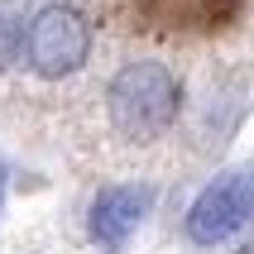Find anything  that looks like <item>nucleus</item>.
Returning a JSON list of instances; mask_svg holds the SVG:
<instances>
[{"label":"nucleus","mask_w":254,"mask_h":254,"mask_svg":"<svg viewBox=\"0 0 254 254\" xmlns=\"http://www.w3.org/2000/svg\"><path fill=\"white\" fill-rule=\"evenodd\" d=\"M183 106V86L163 63H125L106 86V115L111 129L129 144H154L168 134Z\"/></svg>","instance_id":"1"},{"label":"nucleus","mask_w":254,"mask_h":254,"mask_svg":"<svg viewBox=\"0 0 254 254\" xmlns=\"http://www.w3.org/2000/svg\"><path fill=\"white\" fill-rule=\"evenodd\" d=\"M19 48H24L34 77L63 82V77L86 67V58H91V24L72 5H43L29 19V29L19 34Z\"/></svg>","instance_id":"2"},{"label":"nucleus","mask_w":254,"mask_h":254,"mask_svg":"<svg viewBox=\"0 0 254 254\" xmlns=\"http://www.w3.org/2000/svg\"><path fill=\"white\" fill-rule=\"evenodd\" d=\"M254 221V158L250 163H235V168L216 173L211 183L197 192V201L187 206V240L211 250V245L240 235Z\"/></svg>","instance_id":"3"},{"label":"nucleus","mask_w":254,"mask_h":254,"mask_svg":"<svg viewBox=\"0 0 254 254\" xmlns=\"http://www.w3.org/2000/svg\"><path fill=\"white\" fill-rule=\"evenodd\" d=\"M158 201L154 183H106L91 197V211H86V230L91 240L101 245V254H120L129 245V235L149 221Z\"/></svg>","instance_id":"4"},{"label":"nucleus","mask_w":254,"mask_h":254,"mask_svg":"<svg viewBox=\"0 0 254 254\" xmlns=\"http://www.w3.org/2000/svg\"><path fill=\"white\" fill-rule=\"evenodd\" d=\"M19 34H24V24H19V19L10 14V5L0 0V72L19 58Z\"/></svg>","instance_id":"5"},{"label":"nucleus","mask_w":254,"mask_h":254,"mask_svg":"<svg viewBox=\"0 0 254 254\" xmlns=\"http://www.w3.org/2000/svg\"><path fill=\"white\" fill-rule=\"evenodd\" d=\"M5 192H10V173H5V163H0V211H5Z\"/></svg>","instance_id":"6"},{"label":"nucleus","mask_w":254,"mask_h":254,"mask_svg":"<svg viewBox=\"0 0 254 254\" xmlns=\"http://www.w3.org/2000/svg\"><path fill=\"white\" fill-rule=\"evenodd\" d=\"M240 254H254V245H245V250H240Z\"/></svg>","instance_id":"7"}]
</instances>
